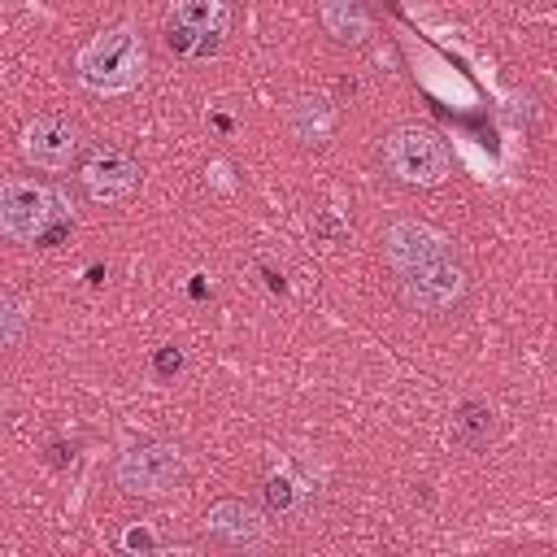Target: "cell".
Returning <instances> with one entry per match:
<instances>
[{
	"mask_svg": "<svg viewBox=\"0 0 557 557\" xmlns=\"http://www.w3.org/2000/svg\"><path fill=\"white\" fill-rule=\"evenodd\" d=\"M74 74L96 96H126V91H135L144 83V74H148L144 35L135 26H109V30L91 35L78 48V57H74Z\"/></svg>",
	"mask_w": 557,
	"mask_h": 557,
	"instance_id": "6da1fadb",
	"label": "cell"
},
{
	"mask_svg": "<svg viewBox=\"0 0 557 557\" xmlns=\"http://www.w3.org/2000/svg\"><path fill=\"white\" fill-rule=\"evenodd\" d=\"M379 157H383V170L396 183L422 187V191L426 187H440L453 174V152H448V144L431 126H396L383 139Z\"/></svg>",
	"mask_w": 557,
	"mask_h": 557,
	"instance_id": "7a4b0ae2",
	"label": "cell"
},
{
	"mask_svg": "<svg viewBox=\"0 0 557 557\" xmlns=\"http://www.w3.org/2000/svg\"><path fill=\"white\" fill-rule=\"evenodd\" d=\"M61 218V196L39 178H0V235L9 244H39Z\"/></svg>",
	"mask_w": 557,
	"mask_h": 557,
	"instance_id": "3957f363",
	"label": "cell"
},
{
	"mask_svg": "<svg viewBox=\"0 0 557 557\" xmlns=\"http://www.w3.org/2000/svg\"><path fill=\"white\" fill-rule=\"evenodd\" d=\"M231 30V4L226 0H170L165 4V44L170 52L200 61L222 48Z\"/></svg>",
	"mask_w": 557,
	"mask_h": 557,
	"instance_id": "277c9868",
	"label": "cell"
},
{
	"mask_svg": "<svg viewBox=\"0 0 557 557\" xmlns=\"http://www.w3.org/2000/svg\"><path fill=\"white\" fill-rule=\"evenodd\" d=\"M113 483L126 496H144V500H161L183 483V453L178 444L165 440H148V444H131L117 466H113Z\"/></svg>",
	"mask_w": 557,
	"mask_h": 557,
	"instance_id": "5b68a950",
	"label": "cell"
},
{
	"mask_svg": "<svg viewBox=\"0 0 557 557\" xmlns=\"http://www.w3.org/2000/svg\"><path fill=\"white\" fill-rule=\"evenodd\" d=\"M396 287H400V300L413 309V313H448L461 305L466 296V270L457 265V252L453 257H440V261H426V265H413L405 274H396Z\"/></svg>",
	"mask_w": 557,
	"mask_h": 557,
	"instance_id": "8992f818",
	"label": "cell"
},
{
	"mask_svg": "<svg viewBox=\"0 0 557 557\" xmlns=\"http://www.w3.org/2000/svg\"><path fill=\"white\" fill-rule=\"evenodd\" d=\"M383 244V261L392 265V274H405L413 265H426V261H440V257H453V235H444L440 226L422 222V218H396L383 226L379 235Z\"/></svg>",
	"mask_w": 557,
	"mask_h": 557,
	"instance_id": "52a82bcc",
	"label": "cell"
},
{
	"mask_svg": "<svg viewBox=\"0 0 557 557\" xmlns=\"http://www.w3.org/2000/svg\"><path fill=\"white\" fill-rule=\"evenodd\" d=\"M78 144H83L78 139V126L70 117H61V113H39L17 135V152L26 157V165L48 170V174L70 170V161L78 157Z\"/></svg>",
	"mask_w": 557,
	"mask_h": 557,
	"instance_id": "ba28073f",
	"label": "cell"
},
{
	"mask_svg": "<svg viewBox=\"0 0 557 557\" xmlns=\"http://www.w3.org/2000/svg\"><path fill=\"white\" fill-rule=\"evenodd\" d=\"M78 183L96 205H117L135 196L139 187V165L122 148H91L87 161L78 165Z\"/></svg>",
	"mask_w": 557,
	"mask_h": 557,
	"instance_id": "9c48e42d",
	"label": "cell"
},
{
	"mask_svg": "<svg viewBox=\"0 0 557 557\" xmlns=\"http://www.w3.org/2000/svg\"><path fill=\"white\" fill-rule=\"evenodd\" d=\"M205 535L222 548H261L270 540V518L248 500H218L205 513Z\"/></svg>",
	"mask_w": 557,
	"mask_h": 557,
	"instance_id": "30bf717a",
	"label": "cell"
},
{
	"mask_svg": "<svg viewBox=\"0 0 557 557\" xmlns=\"http://www.w3.org/2000/svg\"><path fill=\"white\" fill-rule=\"evenodd\" d=\"M318 17L335 44H361L370 35L366 0H318Z\"/></svg>",
	"mask_w": 557,
	"mask_h": 557,
	"instance_id": "8fae6325",
	"label": "cell"
},
{
	"mask_svg": "<svg viewBox=\"0 0 557 557\" xmlns=\"http://www.w3.org/2000/svg\"><path fill=\"white\" fill-rule=\"evenodd\" d=\"M331 122H335V113H331V104L322 96H296V104H292V131L305 144H322L331 135Z\"/></svg>",
	"mask_w": 557,
	"mask_h": 557,
	"instance_id": "7c38bea8",
	"label": "cell"
},
{
	"mask_svg": "<svg viewBox=\"0 0 557 557\" xmlns=\"http://www.w3.org/2000/svg\"><path fill=\"white\" fill-rule=\"evenodd\" d=\"M453 435L466 444V448H483L492 440V409L487 405H461L457 418H453Z\"/></svg>",
	"mask_w": 557,
	"mask_h": 557,
	"instance_id": "4fadbf2b",
	"label": "cell"
},
{
	"mask_svg": "<svg viewBox=\"0 0 557 557\" xmlns=\"http://www.w3.org/2000/svg\"><path fill=\"white\" fill-rule=\"evenodd\" d=\"M26 335V309L13 296H0V348H13Z\"/></svg>",
	"mask_w": 557,
	"mask_h": 557,
	"instance_id": "5bb4252c",
	"label": "cell"
},
{
	"mask_svg": "<svg viewBox=\"0 0 557 557\" xmlns=\"http://www.w3.org/2000/svg\"><path fill=\"white\" fill-rule=\"evenodd\" d=\"M122 548L126 553H152L157 548V535L148 527H131V531H122Z\"/></svg>",
	"mask_w": 557,
	"mask_h": 557,
	"instance_id": "9a60e30c",
	"label": "cell"
},
{
	"mask_svg": "<svg viewBox=\"0 0 557 557\" xmlns=\"http://www.w3.org/2000/svg\"><path fill=\"white\" fill-rule=\"evenodd\" d=\"M265 496H270V505H274V509H292V500H296L292 483H287V479H278V474H270V483H265Z\"/></svg>",
	"mask_w": 557,
	"mask_h": 557,
	"instance_id": "2e32d148",
	"label": "cell"
},
{
	"mask_svg": "<svg viewBox=\"0 0 557 557\" xmlns=\"http://www.w3.org/2000/svg\"><path fill=\"white\" fill-rule=\"evenodd\" d=\"M4 413H9V392L0 387V422H4Z\"/></svg>",
	"mask_w": 557,
	"mask_h": 557,
	"instance_id": "e0dca14e",
	"label": "cell"
}]
</instances>
